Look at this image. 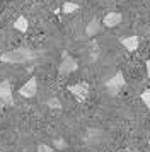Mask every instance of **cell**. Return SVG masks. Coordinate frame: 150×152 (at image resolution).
Segmentation results:
<instances>
[{"label": "cell", "instance_id": "6da1fadb", "mask_svg": "<svg viewBox=\"0 0 150 152\" xmlns=\"http://www.w3.org/2000/svg\"><path fill=\"white\" fill-rule=\"evenodd\" d=\"M34 58H36V53L29 48H17L12 51H7V53H2V56H0V60L7 63H26Z\"/></svg>", "mask_w": 150, "mask_h": 152}, {"label": "cell", "instance_id": "7a4b0ae2", "mask_svg": "<svg viewBox=\"0 0 150 152\" xmlns=\"http://www.w3.org/2000/svg\"><path fill=\"white\" fill-rule=\"evenodd\" d=\"M125 84H126L125 75H123L121 72H118L114 77H111L109 80H106V89H108V92L111 96H116V94L125 87Z\"/></svg>", "mask_w": 150, "mask_h": 152}, {"label": "cell", "instance_id": "3957f363", "mask_svg": "<svg viewBox=\"0 0 150 152\" xmlns=\"http://www.w3.org/2000/svg\"><path fill=\"white\" fill-rule=\"evenodd\" d=\"M19 94L22 97H34L38 94V79H36V77H31V79L19 89Z\"/></svg>", "mask_w": 150, "mask_h": 152}, {"label": "cell", "instance_id": "277c9868", "mask_svg": "<svg viewBox=\"0 0 150 152\" xmlns=\"http://www.w3.org/2000/svg\"><path fill=\"white\" fill-rule=\"evenodd\" d=\"M68 91H70V94H74V97L77 101H84L89 94V84L85 82L74 84V86H68Z\"/></svg>", "mask_w": 150, "mask_h": 152}, {"label": "cell", "instance_id": "5b68a950", "mask_svg": "<svg viewBox=\"0 0 150 152\" xmlns=\"http://www.w3.org/2000/svg\"><path fill=\"white\" fill-rule=\"evenodd\" d=\"M77 62H75V58H72V56H68L63 53V58H61V63H60V74L61 75H68V74H72V72H75L77 70Z\"/></svg>", "mask_w": 150, "mask_h": 152}, {"label": "cell", "instance_id": "8992f818", "mask_svg": "<svg viewBox=\"0 0 150 152\" xmlns=\"http://www.w3.org/2000/svg\"><path fill=\"white\" fill-rule=\"evenodd\" d=\"M0 101L4 104H14V97H12V86L9 80H2L0 82Z\"/></svg>", "mask_w": 150, "mask_h": 152}, {"label": "cell", "instance_id": "52a82bcc", "mask_svg": "<svg viewBox=\"0 0 150 152\" xmlns=\"http://www.w3.org/2000/svg\"><path fill=\"white\" fill-rule=\"evenodd\" d=\"M121 21H123V15L119 14V12H109V14H106V17L102 19V24H104L106 28H116Z\"/></svg>", "mask_w": 150, "mask_h": 152}, {"label": "cell", "instance_id": "ba28073f", "mask_svg": "<svg viewBox=\"0 0 150 152\" xmlns=\"http://www.w3.org/2000/svg\"><path fill=\"white\" fill-rule=\"evenodd\" d=\"M121 45L128 51H135L138 48V45H140V39H138V36H126V38L121 39Z\"/></svg>", "mask_w": 150, "mask_h": 152}, {"label": "cell", "instance_id": "9c48e42d", "mask_svg": "<svg viewBox=\"0 0 150 152\" xmlns=\"http://www.w3.org/2000/svg\"><path fill=\"white\" fill-rule=\"evenodd\" d=\"M99 31H101V22L97 21V19H92V21L87 24V28H85L87 36H95Z\"/></svg>", "mask_w": 150, "mask_h": 152}, {"label": "cell", "instance_id": "30bf717a", "mask_svg": "<svg viewBox=\"0 0 150 152\" xmlns=\"http://www.w3.org/2000/svg\"><path fill=\"white\" fill-rule=\"evenodd\" d=\"M27 26H29V22H27V19L24 17V15L17 17V19H15V22H14V28L17 29V31H20V33H26Z\"/></svg>", "mask_w": 150, "mask_h": 152}, {"label": "cell", "instance_id": "8fae6325", "mask_svg": "<svg viewBox=\"0 0 150 152\" xmlns=\"http://www.w3.org/2000/svg\"><path fill=\"white\" fill-rule=\"evenodd\" d=\"M77 10H79V5L74 4V2H65V4L61 5V12H63V14H74Z\"/></svg>", "mask_w": 150, "mask_h": 152}, {"label": "cell", "instance_id": "7c38bea8", "mask_svg": "<svg viewBox=\"0 0 150 152\" xmlns=\"http://www.w3.org/2000/svg\"><path fill=\"white\" fill-rule=\"evenodd\" d=\"M142 101H143V104H145V106H147V108H149L150 110V91H143L142 92Z\"/></svg>", "mask_w": 150, "mask_h": 152}, {"label": "cell", "instance_id": "4fadbf2b", "mask_svg": "<svg viewBox=\"0 0 150 152\" xmlns=\"http://www.w3.org/2000/svg\"><path fill=\"white\" fill-rule=\"evenodd\" d=\"M48 106H50V108H53V110H60V108H61V103L56 99V97H51V99L48 101Z\"/></svg>", "mask_w": 150, "mask_h": 152}, {"label": "cell", "instance_id": "5bb4252c", "mask_svg": "<svg viewBox=\"0 0 150 152\" xmlns=\"http://www.w3.org/2000/svg\"><path fill=\"white\" fill-rule=\"evenodd\" d=\"M38 152H53V149H51L50 145L41 144V145H38Z\"/></svg>", "mask_w": 150, "mask_h": 152}, {"label": "cell", "instance_id": "9a60e30c", "mask_svg": "<svg viewBox=\"0 0 150 152\" xmlns=\"http://www.w3.org/2000/svg\"><path fill=\"white\" fill-rule=\"evenodd\" d=\"M145 65H147V74H149V77H150V60H147Z\"/></svg>", "mask_w": 150, "mask_h": 152}, {"label": "cell", "instance_id": "2e32d148", "mask_svg": "<svg viewBox=\"0 0 150 152\" xmlns=\"http://www.w3.org/2000/svg\"><path fill=\"white\" fill-rule=\"evenodd\" d=\"M55 145H56V147H63V142H61V140H56V142H55Z\"/></svg>", "mask_w": 150, "mask_h": 152}, {"label": "cell", "instance_id": "e0dca14e", "mask_svg": "<svg viewBox=\"0 0 150 152\" xmlns=\"http://www.w3.org/2000/svg\"><path fill=\"white\" fill-rule=\"evenodd\" d=\"M149 145H150V142H149Z\"/></svg>", "mask_w": 150, "mask_h": 152}]
</instances>
